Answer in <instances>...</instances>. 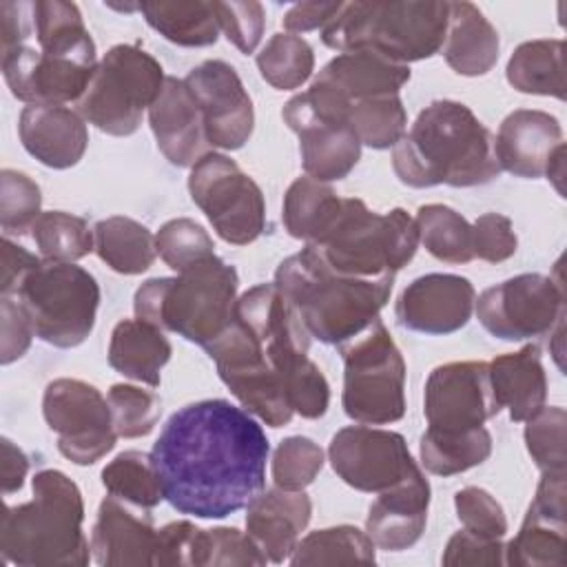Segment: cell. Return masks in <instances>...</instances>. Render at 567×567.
Instances as JSON below:
<instances>
[{
	"label": "cell",
	"mask_w": 567,
	"mask_h": 567,
	"mask_svg": "<svg viewBox=\"0 0 567 567\" xmlns=\"http://www.w3.org/2000/svg\"><path fill=\"white\" fill-rule=\"evenodd\" d=\"M328 461L346 485L368 494L392 489L421 472L403 434L363 423L334 432Z\"/></svg>",
	"instance_id": "cell-15"
},
{
	"label": "cell",
	"mask_w": 567,
	"mask_h": 567,
	"mask_svg": "<svg viewBox=\"0 0 567 567\" xmlns=\"http://www.w3.org/2000/svg\"><path fill=\"white\" fill-rule=\"evenodd\" d=\"M162 64L137 44H115L78 100V113L106 135H133L144 111L153 106L164 86Z\"/></svg>",
	"instance_id": "cell-9"
},
{
	"label": "cell",
	"mask_w": 567,
	"mask_h": 567,
	"mask_svg": "<svg viewBox=\"0 0 567 567\" xmlns=\"http://www.w3.org/2000/svg\"><path fill=\"white\" fill-rule=\"evenodd\" d=\"M478 323L496 339H538L563 326L565 290L554 277L523 272L485 288L474 301Z\"/></svg>",
	"instance_id": "cell-12"
},
{
	"label": "cell",
	"mask_w": 567,
	"mask_h": 567,
	"mask_svg": "<svg viewBox=\"0 0 567 567\" xmlns=\"http://www.w3.org/2000/svg\"><path fill=\"white\" fill-rule=\"evenodd\" d=\"M281 117L299 137L301 166L308 177L326 184L337 182L359 164L361 142L357 133L341 122L315 115L299 93L284 104Z\"/></svg>",
	"instance_id": "cell-21"
},
{
	"label": "cell",
	"mask_w": 567,
	"mask_h": 567,
	"mask_svg": "<svg viewBox=\"0 0 567 567\" xmlns=\"http://www.w3.org/2000/svg\"><path fill=\"white\" fill-rule=\"evenodd\" d=\"M427 507L430 483L421 470L401 485L377 494L365 516V534L379 549L403 551L423 536Z\"/></svg>",
	"instance_id": "cell-27"
},
{
	"label": "cell",
	"mask_w": 567,
	"mask_h": 567,
	"mask_svg": "<svg viewBox=\"0 0 567 567\" xmlns=\"http://www.w3.org/2000/svg\"><path fill=\"white\" fill-rule=\"evenodd\" d=\"M31 235L42 259L47 261L73 264L95 248L93 228H89V221L64 210L42 213L35 219Z\"/></svg>",
	"instance_id": "cell-42"
},
{
	"label": "cell",
	"mask_w": 567,
	"mask_h": 567,
	"mask_svg": "<svg viewBox=\"0 0 567 567\" xmlns=\"http://www.w3.org/2000/svg\"><path fill=\"white\" fill-rule=\"evenodd\" d=\"M498 412L487 361H450L430 372L423 388V414L430 430L470 432Z\"/></svg>",
	"instance_id": "cell-16"
},
{
	"label": "cell",
	"mask_w": 567,
	"mask_h": 567,
	"mask_svg": "<svg viewBox=\"0 0 567 567\" xmlns=\"http://www.w3.org/2000/svg\"><path fill=\"white\" fill-rule=\"evenodd\" d=\"M419 244L439 261L470 264L472 250V224L454 208L445 204H423L416 210Z\"/></svg>",
	"instance_id": "cell-38"
},
{
	"label": "cell",
	"mask_w": 567,
	"mask_h": 567,
	"mask_svg": "<svg viewBox=\"0 0 567 567\" xmlns=\"http://www.w3.org/2000/svg\"><path fill=\"white\" fill-rule=\"evenodd\" d=\"M275 286L295 306L310 337L339 346L379 319L394 275H341L328 268L310 246H303L277 266Z\"/></svg>",
	"instance_id": "cell-3"
},
{
	"label": "cell",
	"mask_w": 567,
	"mask_h": 567,
	"mask_svg": "<svg viewBox=\"0 0 567 567\" xmlns=\"http://www.w3.org/2000/svg\"><path fill=\"white\" fill-rule=\"evenodd\" d=\"M518 248V237L509 217L501 213H483L472 224L474 257L487 264L507 261Z\"/></svg>",
	"instance_id": "cell-51"
},
{
	"label": "cell",
	"mask_w": 567,
	"mask_h": 567,
	"mask_svg": "<svg viewBox=\"0 0 567 567\" xmlns=\"http://www.w3.org/2000/svg\"><path fill=\"white\" fill-rule=\"evenodd\" d=\"M323 461L319 443L308 436H288L272 452V483L284 489H306L323 470Z\"/></svg>",
	"instance_id": "cell-48"
},
{
	"label": "cell",
	"mask_w": 567,
	"mask_h": 567,
	"mask_svg": "<svg viewBox=\"0 0 567 567\" xmlns=\"http://www.w3.org/2000/svg\"><path fill=\"white\" fill-rule=\"evenodd\" d=\"M42 414L58 434L60 454L75 465H93L120 439L106 396L82 379H53L42 394Z\"/></svg>",
	"instance_id": "cell-13"
},
{
	"label": "cell",
	"mask_w": 567,
	"mask_h": 567,
	"mask_svg": "<svg viewBox=\"0 0 567 567\" xmlns=\"http://www.w3.org/2000/svg\"><path fill=\"white\" fill-rule=\"evenodd\" d=\"M447 13L450 2L436 0L343 2L321 40L339 53L365 51L408 66L441 51Z\"/></svg>",
	"instance_id": "cell-5"
},
{
	"label": "cell",
	"mask_w": 567,
	"mask_h": 567,
	"mask_svg": "<svg viewBox=\"0 0 567 567\" xmlns=\"http://www.w3.org/2000/svg\"><path fill=\"white\" fill-rule=\"evenodd\" d=\"M97 69V58L44 53L22 42L2 53V75L13 97L27 104H66L80 100Z\"/></svg>",
	"instance_id": "cell-19"
},
{
	"label": "cell",
	"mask_w": 567,
	"mask_h": 567,
	"mask_svg": "<svg viewBox=\"0 0 567 567\" xmlns=\"http://www.w3.org/2000/svg\"><path fill=\"white\" fill-rule=\"evenodd\" d=\"M312 518V501L303 489L268 487L246 505V532L270 563L290 560L301 532Z\"/></svg>",
	"instance_id": "cell-26"
},
{
	"label": "cell",
	"mask_w": 567,
	"mask_h": 567,
	"mask_svg": "<svg viewBox=\"0 0 567 567\" xmlns=\"http://www.w3.org/2000/svg\"><path fill=\"white\" fill-rule=\"evenodd\" d=\"M35 337L33 321L16 295H0V363L9 365L24 357Z\"/></svg>",
	"instance_id": "cell-53"
},
{
	"label": "cell",
	"mask_w": 567,
	"mask_h": 567,
	"mask_svg": "<svg viewBox=\"0 0 567 567\" xmlns=\"http://www.w3.org/2000/svg\"><path fill=\"white\" fill-rule=\"evenodd\" d=\"M565 148L563 126L547 111L516 109L498 126L494 155L501 171L523 179L545 177L554 157Z\"/></svg>",
	"instance_id": "cell-23"
},
{
	"label": "cell",
	"mask_w": 567,
	"mask_h": 567,
	"mask_svg": "<svg viewBox=\"0 0 567 567\" xmlns=\"http://www.w3.org/2000/svg\"><path fill=\"white\" fill-rule=\"evenodd\" d=\"M306 246L341 275H396L416 255L419 228L403 208L374 213L359 197H341L330 224Z\"/></svg>",
	"instance_id": "cell-7"
},
{
	"label": "cell",
	"mask_w": 567,
	"mask_h": 567,
	"mask_svg": "<svg viewBox=\"0 0 567 567\" xmlns=\"http://www.w3.org/2000/svg\"><path fill=\"white\" fill-rule=\"evenodd\" d=\"M505 75L520 93L565 100V42L538 38L518 44L507 60Z\"/></svg>",
	"instance_id": "cell-31"
},
{
	"label": "cell",
	"mask_w": 567,
	"mask_h": 567,
	"mask_svg": "<svg viewBox=\"0 0 567 567\" xmlns=\"http://www.w3.org/2000/svg\"><path fill=\"white\" fill-rule=\"evenodd\" d=\"M337 120L350 126L361 146L377 151L394 146L408 128V113L401 95H379L341 106Z\"/></svg>",
	"instance_id": "cell-37"
},
{
	"label": "cell",
	"mask_w": 567,
	"mask_h": 567,
	"mask_svg": "<svg viewBox=\"0 0 567 567\" xmlns=\"http://www.w3.org/2000/svg\"><path fill=\"white\" fill-rule=\"evenodd\" d=\"M377 545L354 525H334L315 529L299 538L290 554V565H334V563H374Z\"/></svg>",
	"instance_id": "cell-40"
},
{
	"label": "cell",
	"mask_w": 567,
	"mask_h": 567,
	"mask_svg": "<svg viewBox=\"0 0 567 567\" xmlns=\"http://www.w3.org/2000/svg\"><path fill=\"white\" fill-rule=\"evenodd\" d=\"M266 563V554L248 536V532H239L237 527L199 529L195 547V567H261Z\"/></svg>",
	"instance_id": "cell-47"
},
{
	"label": "cell",
	"mask_w": 567,
	"mask_h": 567,
	"mask_svg": "<svg viewBox=\"0 0 567 567\" xmlns=\"http://www.w3.org/2000/svg\"><path fill=\"white\" fill-rule=\"evenodd\" d=\"M188 193L226 244L246 246L266 230V199L259 184L224 153L210 151L190 166Z\"/></svg>",
	"instance_id": "cell-11"
},
{
	"label": "cell",
	"mask_w": 567,
	"mask_h": 567,
	"mask_svg": "<svg viewBox=\"0 0 567 567\" xmlns=\"http://www.w3.org/2000/svg\"><path fill=\"white\" fill-rule=\"evenodd\" d=\"M140 13L148 27L177 47H210L219 38L215 7L206 0L140 2Z\"/></svg>",
	"instance_id": "cell-32"
},
{
	"label": "cell",
	"mask_w": 567,
	"mask_h": 567,
	"mask_svg": "<svg viewBox=\"0 0 567 567\" xmlns=\"http://www.w3.org/2000/svg\"><path fill=\"white\" fill-rule=\"evenodd\" d=\"M392 168L412 188L483 186L501 175L492 131L456 100H434L416 115L392 146Z\"/></svg>",
	"instance_id": "cell-2"
},
{
	"label": "cell",
	"mask_w": 567,
	"mask_h": 567,
	"mask_svg": "<svg viewBox=\"0 0 567 567\" xmlns=\"http://www.w3.org/2000/svg\"><path fill=\"white\" fill-rule=\"evenodd\" d=\"M343 2H297L284 13L286 33H306L323 29L341 9Z\"/></svg>",
	"instance_id": "cell-56"
},
{
	"label": "cell",
	"mask_w": 567,
	"mask_h": 567,
	"mask_svg": "<svg viewBox=\"0 0 567 567\" xmlns=\"http://www.w3.org/2000/svg\"><path fill=\"white\" fill-rule=\"evenodd\" d=\"M33 252L24 246L11 241V237L2 239V268H0V295H16L22 279L40 264Z\"/></svg>",
	"instance_id": "cell-55"
},
{
	"label": "cell",
	"mask_w": 567,
	"mask_h": 567,
	"mask_svg": "<svg viewBox=\"0 0 567 567\" xmlns=\"http://www.w3.org/2000/svg\"><path fill=\"white\" fill-rule=\"evenodd\" d=\"M410 80V66L390 62L381 55L354 51L332 58L299 93L303 104L319 117L337 120L341 106L379 95H399Z\"/></svg>",
	"instance_id": "cell-17"
},
{
	"label": "cell",
	"mask_w": 567,
	"mask_h": 567,
	"mask_svg": "<svg viewBox=\"0 0 567 567\" xmlns=\"http://www.w3.org/2000/svg\"><path fill=\"white\" fill-rule=\"evenodd\" d=\"M184 82L202 111L208 144L221 151L241 148L252 135L255 109L235 66L224 60H204Z\"/></svg>",
	"instance_id": "cell-18"
},
{
	"label": "cell",
	"mask_w": 567,
	"mask_h": 567,
	"mask_svg": "<svg viewBox=\"0 0 567 567\" xmlns=\"http://www.w3.org/2000/svg\"><path fill=\"white\" fill-rule=\"evenodd\" d=\"M173 346L164 330L142 319H122L115 323L109 341V365L126 379L157 388L162 368L171 361Z\"/></svg>",
	"instance_id": "cell-30"
},
{
	"label": "cell",
	"mask_w": 567,
	"mask_h": 567,
	"mask_svg": "<svg viewBox=\"0 0 567 567\" xmlns=\"http://www.w3.org/2000/svg\"><path fill=\"white\" fill-rule=\"evenodd\" d=\"M199 529L190 520H173L157 529L155 565L157 567H195V547Z\"/></svg>",
	"instance_id": "cell-54"
},
{
	"label": "cell",
	"mask_w": 567,
	"mask_h": 567,
	"mask_svg": "<svg viewBox=\"0 0 567 567\" xmlns=\"http://www.w3.org/2000/svg\"><path fill=\"white\" fill-rule=\"evenodd\" d=\"M106 494L122 498L135 507L153 509L164 501L159 474L153 456L140 450H124L109 461L100 474Z\"/></svg>",
	"instance_id": "cell-39"
},
{
	"label": "cell",
	"mask_w": 567,
	"mask_h": 567,
	"mask_svg": "<svg viewBox=\"0 0 567 567\" xmlns=\"http://www.w3.org/2000/svg\"><path fill=\"white\" fill-rule=\"evenodd\" d=\"M239 277L217 255L177 272L146 279L133 297L135 317L206 348L235 319Z\"/></svg>",
	"instance_id": "cell-6"
},
{
	"label": "cell",
	"mask_w": 567,
	"mask_h": 567,
	"mask_svg": "<svg viewBox=\"0 0 567 567\" xmlns=\"http://www.w3.org/2000/svg\"><path fill=\"white\" fill-rule=\"evenodd\" d=\"M454 507L461 525L467 532L487 538H503L507 534V518L503 505L483 487L467 485L454 494Z\"/></svg>",
	"instance_id": "cell-50"
},
{
	"label": "cell",
	"mask_w": 567,
	"mask_h": 567,
	"mask_svg": "<svg viewBox=\"0 0 567 567\" xmlns=\"http://www.w3.org/2000/svg\"><path fill=\"white\" fill-rule=\"evenodd\" d=\"M157 529L148 509L104 496L91 529V554L102 567L155 565Z\"/></svg>",
	"instance_id": "cell-22"
},
{
	"label": "cell",
	"mask_w": 567,
	"mask_h": 567,
	"mask_svg": "<svg viewBox=\"0 0 567 567\" xmlns=\"http://www.w3.org/2000/svg\"><path fill=\"white\" fill-rule=\"evenodd\" d=\"M113 427L122 439H140L153 432L162 416V399L153 390L131 383H113L106 392Z\"/></svg>",
	"instance_id": "cell-44"
},
{
	"label": "cell",
	"mask_w": 567,
	"mask_h": 567,
	"mask_svg": "<svg viewBox=\"0 0 567 567\" xmlns=\"http://www.w3.org/2000/svg\"><path fill=\"white\" fill-rule=\"evenodd\" d=\"M42 215L40 186L20 171H0V228L4 237L24 235Z\"/></svg>",
	"instance_id": "cell-46"
},
{
	"label": "cell",
	"mask_w": 567,
	"mask_h": 567,
	"mask_svg": "<svg viewBox=\"0 0 567 567\" xmlns=\"http://www.w3.org/2000/svg\"><path fill=\"white\" fill-rule=\"evenodd\" d=\"M259 75L277 91L299 89L315 71L312 47L295 33H275L257 53Z\"/></svg>",
	"instance_id": "cell-41"
},
{
	"label": "cell",
	"mask_w": 567,
	"mask_h": 567,
	"mask_svg": "<svg viewBox=\"0 0 567 567\" xmlns=\"http://www.w3.org/2000/svg\"><path fill=\"white\" fill-rule=\"evenodd\" d=\"M498 51V31L481 9L467 0L450 2L445 40L441 47L447 66L458 75L478 78L494 69Z\"/></svg>",
	"instance_id": "cell-28"
},
{
	"label": "cell",
	"mask_w": 567,
	"mask_h": 567,
	"mask_svg": "<svg viewBox=\"0 0 567 567\" xmlns=\"http://www.w3.org/2000/svg\"><path fill=\"white\" fill-rule=\"evenodd\" d=\"M2 445V494L9 496L13 492H20L24 485V476L29 472V458L27 454L7 436L0 441Z\"/></svg>",
	"instance_id": "cell-57"
},
{
	"label": "cell",
	"mask_w": 567,
	"mask_h": 567,
	"mask_svg": "<svg viewBox=\"0 0 567 567\" xmlns=\"http://www.w3.org/2000/svg\"><path fill=\"white\" fill-rule=\"evenodd\" d=\"M339 206L341 197L330 184L303 175L288 186L281 219L290 237L312 244L330 224Z\"/></svg>",
	"instance_id": "cell-36"
},
{
	"label": "cell",
	"mask_w": 567,
	"mask_h": 567,
	"mask_svg": "<svg viewBox=\"0 0 567 567\" xmlns=\"http://www.w3.org/2000/svg\"><path fill=\"white\" fill-rule=\"evenodd\" d=\"M441 563L445 567H501L505 565V543L503 538L478 536L463 527L450 536Z\"/></svg>",
	"instance_id": "cell-52"
},
{
	"label": "cell",
	"mask_w": 567,
	"mask_h": 567,
	"mask_svg": "<svg viewBox=\"0 0 567 567\" xmlns=\"http://www.w3.org/2000/svg\"><path fill=\"white\" fill-rule=\"evenodd\" d=\"M487 368L494 399L501 410L507 408L514 423H525L545 405L547 374L536 343H527L516 352L498 354L487 363Z\"/></svg>",
	"instance_id": "cell-29"
},
{
	"label": "cell",
	"mask_w": 567,
	"mask_h": 567,
	"mask_svg": "<svg viewBox=\"0 0 567 567\" xmlns=\"http://www.w3.org/2000/svg\"><path fill=\"white\" fill-rule=\"evenodd\" d=\"M567 516L529 505L518 534L505 545V565L558 567L565 563Z\"/></svg>",
	"instance_id": "cell-34"
},
{
	"label": "cell",
	"mask_w": 567,
	"mask_h": 567,
	"mask_svg": "<svg viewBox=\"0 0 567 567\" xmlns=\"http://www.w3.org/2000/svg\"><path fill=\"white\" fill-rule=\"evenodd\" d=\"M492 454V434L485 425L470 432L425 430L419 441L421 465L436 476H454L485 463Z\"/></svg>",
	"instance_id": "cell-35"
},
{
	"label": "cell",
	"mask_w": 567,
	"mask_h": 567,
	"mask_svg": "<svg viewBox=\"0 0 567 567\" xmlns=\"http://www.w3.org/2000/svg\"><path fill=\"white\" fill-rule=\"evenodd\" d=\"M204 350L215 361L224 385L246 412L270 427H284L292 421L295 412L286 399L281 379L266 363L259 343L237 317Z\"/></svg>",
	"instance_id": "cell-14"
},
{
	"label": "cell",
	"mask_w": 567,
	"mask_h": 567,
	"mask_svg": "<svg viewBox=\"0 0 567 567\" xmlns=\"http://www.w3.org/2000/svg\"><path fill=\"white\" fill-rule=\"evenodd\" d=\"M343 359V412L363 425H388L405 414V361L390 330L374 319L337 346Z\"/></svg>",
	"instance_id": "cell-8"
},
{
	"label": "cell",
	"mask_w": 567,
	"mask_h": 567,
	"mask_svg": "<svg viewBox=\"0 0 567 567\" xmlns=\"http://www.w3.org/2000/svg\"><path fill=\"white\" fill-rule=\"evenodd\" d=\"M148 124L157 148L179 168L195 166L210 153L204 117L184 80L166 75L159 97L148 109Z\"/></svg>",
	"instance_id": "cell-24"
},
{
	"label": "cell",
	"mask_w": 567,
	"mask_h": 567,
	"mask_svg": "<svg viewBox=\"0 0 567 567\" xmlns=\"http://www.w3.org/2000/svg\"><path fill=\"white\" fill-rule=\"evenodd\" d=\"M476 290L467 277L430 272L416 277L399 295L396 321L421 334H452L467 326L474 312Z\"/></svg>",
	"instance_id": "cell-20"
},
{
	"label": "cell",
	"mask_w": 567,
	"mask_h": 567,
	"mask_svg": "<svg viewBox=\"0 0 567 567\" xmlns=\"http://www.w3.org/2000/svg\"><path fill=\"white\" fill-rule=\"evenodd\" d=\"M567 412L560 405H543L525 421V447L540 472H565Z\"/></svg>",
	"instance_id": "cell-45"
},
{
	"label": "cell",
	"mask_w": 567,
	"mask_h": 567,
	"mask_svg": "<svg viewBox=\"0 0 567 567\" xmlns=\"http://www.w3.org/2000/svg\"><path fill=\"white\" fill-rule=\"evenodd\" d=\"M18 135L31 157L55 171L75 166L89 146L86 120L64 104H27Z\"/></svg>",
	"instance_id": "cell-25"
},
{
	"label": "cell",
	"mask_w": 567,
	"mask_h": 567,
	"mask_svg": "<svg viewBox=\"0 0 567 567\" xmlns=\"http://www.w3.org/2000/svg\"><path fill=\"white\" fill-rule=\"evenodd\" d=\"M33 498L7 505L0 523V554L18 567H84L91 560V540L84 536L82 492L64 472L40 470Z\"/></svg>",
	"instance_id": "cell-4"
},
{
	"label": "cell",
	"mask_w": 567,
	"mask_h": 567,
	"mask_svg": "<svg viewBox=\"0 0 567 567\" xmlns=\"http://www.w3.org/2000/svg\"><path fill=\"white\" fill-rule=\"evenodd\" d=\"M16 297L31 315L35 337L55 348H75L93 332L100 286L82 266L42 259Z\"/></svg>",
	"instance_id": "cell-10"
},
{
	"label": "cell",
	"mask_w": 567,
	"mask_h": 567,
	"mask_svg": "<svg viewBox=\"0 0 567 567\" xmlns=\"http://www.w3.org/2000/svg\"><path fill=\"white\" fill-rule=\"evenodd\" d=\"M93 244L97 257L120 275H142L157 257L155 235L124 215L100 219L93 226Z\"/></svg>",
	"instance_id": "cell-33"
},
{
	"label": "cell",
	"mask_w": 567,
	"mask_h": 567,
	"mask_svg": "<svg viewBox=\"0 0 567 567\" xmlns=\"http://www.w3.org/2000/svg\"><path fill=\"white\" fill-rule=\"evenodd\" d=\"M270 443L250 412L204 399L173 412L151 456L164 501L195 518H226L266 485Z\"/></svg>",
	"instance_id": "cell-1"
},
{
	"label": "cell",
	"mask_w": 567,
	"mask_h": 567,
	"mask_svg": "<svg viewBox=\"0 0 567 567\" xmlns=\"http://www.w3.org/2000/svg\"><path fill=\"white\" fill-rule=\"evenodd\" d=\"M219 31L237 47L239 53L248 55L261 42L266 29V13L257 0H213Z\"/></svg>",
	"instance_id": "cell-49"
},
{
	"label": "cell",
	"mask_w": 567,
	"mask_h": 567,
	"mask_svg": "<svg viewBox=\"0 0 567 567\" xmlns=\"http://www.w3.org/2000/svg\"><path fill=\"white\" fill-rule=\"evenodd\" d=\"M155 248L162 261L175 272H184L215 257L210 235L190 217H175L162 224L155 233Z\"/></svg>",
	"instance_id": "cell-43"
}]
</instances>
